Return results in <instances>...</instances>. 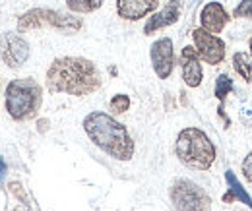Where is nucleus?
<instances>
[{
	"instance_id": "nucleus-1",
	"label": "nucleus",
	"mask_w": 252,
	"mask_h": 211,
	"mask_svg": "<svg viewBox=\"0 0 252 211\" xmlns=\"http://www.w3.org/2000/svg\"><path fill=\"white\" fill-rule=\"evenodd\" d=\"M101 88V74L92 60L82 57L57 59L47 70V90L76 97L90 95Z\"/></svg>"
},
{
	"instance_id": "nucleus-2",
	"label": "nucleus",
	"mask_w": 252,
	"mask_h": 211,
	"mask_svg": "<svg viewBox=\"0 0 252 211\" xmlns=\"http://www.w3.org/2000/svg\"><path fill=\"white\" fill-rule=\"evenodd\" d=\"M84 130L88 138L107 155L119 161H128L134 155V142L128 130L107 113H90L84 119Z\"/></svg>"
},
{
	"instance_id": "nucleus-3",
	"label": "nucleus",
	"mask_w": 252,
	"mask_h": 211,
	"mask_svg": "<svg viewBox=\"0 0 252 211\" xmlns=\"http://www.w3.org/2000/svg\"><path fill=\"white\" fill-rule=\"evenodd\" d=\"M177 157L190 169L208 171L216 161V148L200 128H185L177 138Z\"/></svg>"
},
{
	"instance_id": "nucleus-4",
	"label": "nucleus",
	"mask_w": 252,
	"mask_h": 211,
	"mask_svg": "<svg viewBox=\"0 0 252 211\" xmlns=\"http://www.w3.org/2000/svg\"><path fill=\"white\" fill-rule=\"evenodd\" d=\"M43 101V90L32 78H20L6 88V111L14 121H30L37 115Z\"/></svg>"
},
{
	"instance_id": "nucleus-5",
	"label": "nucleus",
	"mask_w": 252,
	"mask_h": 211,
	"mask_svg": "<svg viewBox=\"0 0 252 211\" xmlns=\"http://www.w3.org/2000/svg\"><path fill=\"white\" fill-rule=\"evenodd\" d=\"M39 28H55L64 33H74L82 28V22L78 18L66 16L63 12H55V10H45V8H37L26 12L20 20H18V30L20 31H32Z\"/></svg>"
},
{
	"instance_id": "nucleus-6",
	"label": "nucleus",
	"mask_w": 252,
	"mask_h": 211,
	"mask_svg": "<svg viewBox=\"0 0 252 211\" xmlns=\"http://www.w3.org/2000/svg\"><path fill=\"white\" fill-rule=\"evenodd\" d=\"M171 202L177 211H212V200L206 190L189 179H179L173 182Z\"/></svg>"
},
{
	"instance_id": "nucleus-7",
	"label": "nucleus",
	"mask_w": 252,
	"mask_h": 211,
	"mask_svg": "<svg viewBox=\"0 0 252 211\" xmlns=\"http://www.w3.org/2000/svg\"><path fill=\"white\" fill-rule=\"evenodd\" d=\"M192 39H194V49L198 53V57L202 60H206L212 66H218L225 59V43L221 41L218 35L208 33L206 30H194L192 31Z\"/></svg>"
},
{
	"instance_id": "nucleus-8",
	"label": "nucleus",
	"mask_w": 252,
	"mask_h": 211,
	"mask_svg": "<svg viewBox=\"0 0 252 211\" xmlns=\"http://www.w3.org/2000/svg\"><path fill=\"white\" fill-rule=\"evenodd\" d=\"M0 59L10 68H18L30 59V45L18 33H2L0 35Z\"/></svg>"
},
{
	"instance_id": "nucleus-9",
	"label": "nucleus",
	"mask_w": 252,
	"mask_h": 211,
	"mask_svg": "<svg viewBox=\"0 0 252 211\" xmlns=\"http://www.w3.org/2000/svg\"><path fill=\"white\" fill-rule=\"evenodd\" d=\"M152 64H154V70L161 80H167L173 72V64H175V53H173V41L169 37H163L158 39L154 45H152Z\"/></svg>"
},
{
	"instance_id": "nucleus-10",
	"label": "nucleus",
	"mask_w": 252,
	"mask_h": 211,
	"mask_svg": "<svg viewBox=\"0 0 252 211\" xmlns=\"http://www.w3.org/2000/svg\"><path fill=\"white\" fill-rule=\"evenodd\" d=\"M229 14L227 10L221 6L220 2H208L202 12H200V24H202V30H206L208 33H221L223 28L229 24Z\"/></svg>"
},
{
	"instance_id": "nucleus-11",
	"label": "nucleus",
	"mask_w": 252,
	"mask_h": 211,
	"mask_svg": "<svg viewBox=\"0 0 252 211\" xmlns=\"http://www.w3.org/2000/svg\"><path fill=\"white\" fill-rule=\"evenodd\" d=\"M181 12H183L181 0H171V2H167V6H165L161 12L154 14V16L148 20V24H146V28H144V33H146V35H152V33L163 30V28H169V26L177 24V20L181 18Z\"/></svg>"
},
{
	"instance_id": "nucleus-12",
	"label": "nucleus",
	"mask_w": 252,
	"mask_h": 211,
	"mask_svg": "<svg viewBox=\"0 0 252 211\" xmlns=\"http://www.w3.org/2000/svg\"><path fill=\"white\" fill-rule=\"evenodd\" d=\"M181 66H183V80L189 88H198L202 84L204 72H202V64L200 57L196 53L194 47H185L181 53Z\"/></svg>"
},
{
	"instance_id": "nucleus-13",
	"label": "nucleus",
	"mask_w": 252,
	"mask_h": 211,
	"mask_svg": "<svg viewBox=\"0 0 252 211\" xmlns=\"http://www.w3.org/2000/svg\"><path fill=\"white\" fill-rule=\"evenodd\" d=\"M159 0H117V12L121 18L136 22L146 18L158 8Z\"/></svg>"
},
{
	"instance_id": "nucleus-14",
	"label": "nucleus",
	"mask_w": 252,
	"mask_h": 211,
	"mask_svg": "<svg viewBox=\"0 0 252 211\" xmlns=\"http://www.w3.org/2000/svg\"><path fill=\"white\" fill-rule=\"evenodd\" d=\"M225 179H227V184H229V192L223 196V202H233L235 198H239L243 204H247L252 210V198L249 196V192L241 186V182L237 181L235 173H233V171H227V173H225Z\"/></svg>"
},
{
	"instance_id": "nucleus-15",
	"label": "nucleus",
	"mask_w": 252,
	"mask_h": 211,
	"mask_svg": "<svg viewBox=\"0 0 252 211\" xmlns=\"http://www.w3.org/2000/svg\"><path fill=\"white\" fill-rule=\"evenodd\" d=\"M233 90V80H231V76H227V74H221L220 78L216 80V97L220 99V117L225 119V113H223V103H225V97L229 95V91ZM227 122V126H229V119H225Z\"/></svg>"
},
{
	"instance_id": "nucleus-16",
	"label": "nucleus",
	"mask_w": 252,
	"mask_h": 211,
	"mask_svg": "<svg viewBox=\"0 0 252 211\" xmlns=\"http://www.w3.org/2000/svg\"><path fill=\"white\" fill-rule=\"evenodd\" d=\"M233 68H235V72H237L247 84H251L252 82V64L245 53H235V55H233Z\"/></svg>"
},
{
	"instance_id": "nucleus-17",
	"label": "nucleus",
	"mask_w": 252,
	"mask_h": 211,
	"mask_svg": "<svg viewBox=\"0 0 252 211\" xmlns=\"http://www.w3.org/2000/svg\"><path fill=\"white\" fill-rule=\"evenodd\" d=\"M68 8L72 12H78V14H90L95 12L97 8H101L103 0H66Z\"/></svg>"
},
{
	"instance_id": "nucleus-18",
	"label": "nucleus",
	"mask_w": 252,
	"mask_h": 211,
	"mask_svg": "<svg viewBox=\"0 0 252 211\" xmlns=\"http://www.w3.org/2000/svg\"><path fill=\"white\" fill-rule=\"evenodd\" d=\"M111 109L115 111V113H126L128 109H130V97L128 95H115L113 99H111Z\"/></svg>"
},
{
	"instance_id": "nucleus-19",
	"label": "nucleus",
	"mask_w": 252,
	"mask_h": 211,
	"mask_svg": "<svg viewBox=\"0 0 252 211\" xmlns=\"http://www.w3.org/2000/svg\"><path fill=\"white\" fill-rule=\"evenodd\" d=\"M233 16H235V18H249V20H252V0H243V2L235 8Z\"/></svg>"
},
{
	"instance_id": "nucleus-20",
	"label": "nucleus",
	"mask_w": 252,
	"mask_h": 211,
	"mask_svg": "<svg viewBox=\"0 0 252 211\" xmlns=\"http://www.w3.org/2000/svg\"><path fill=\"white\" fill-rule=\"evenodd\" d=\"M243 175L249 182H252V151L245 157L243 161Z\"/></svg>"
},
{
	"instance_id": "nucleus-21",
	"label": "nucleus",
	"mask_w": 252,
	"mask_h": 211,
	"mask_svg": "<svg viewBox=\"0 0 252 211\" xmlns=\"http://www.w3.org/2000/svg\"><path fill=\"white\" fill-rule=\"evenodd\" d=\"M4 177H6V163H4V159L0 157V182L4 181Z\"/></svg>"
},
{
	"instance_id": "nucleus-22",
	"label": "nucleus",
	"mask_w": 252,
	"mask_h": 211,
	"mask_svg": "<svg viewBox=\"0 0 252 211\" xmlns=\"http://www.w3.org/2000/svg\"><path fill=\"white\" fill-rule=\"evenodd\" d=\"M14 211H30V208H28V206H18Z\"/></svg>"
},
{
	"instance_id": "nucleus-23",
	"label": "nucleus",
	"mask_w": 252,
	"mask_h": 211,
	"mask_svg": "<svg viewBox=\"0 0 252 211\" xmlns=\"http://www.w3.org/2000/svg\"><path fill=\"white\" fill-rule=\"evenodd\" d=\"M251 55H252V39H251Z\"/></svg>"
}]
</instances>
